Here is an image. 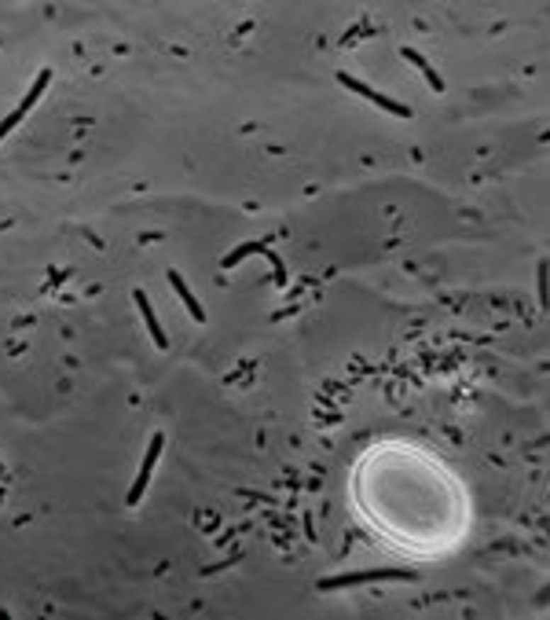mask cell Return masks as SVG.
Returning a JSON list of instances; mask_svg holds the SVG:
<instances>
[{
	"mask_svg": "<svg viewBox=\"0 0 550 620\" xmlns=\"http://www.w3.org/2000/svg\"><path fill=\"white\" fill-rule=\"evenodd\" d=\"M337 81H342L345 89H352V92H359V96H367L371 103H378V106H382V111H389V114H396V118H411V106L396 103V99H389V96H382V92H374L371 84L356 81V77H349V74H337Z\"/></svg>",
	"mask_w": 550,
	"mask_h": 620,
	"instance_id": "obj_2",
	"label": "cell"
},
{
	"mask_svg": "<svg viewBox=\"0 0 550 620\" xmlns=\"http://www.w3.org/2000/svg\"><path fill=\"white\" fill-rule=\"evenodd\" d=\"M133 301H136V309H140V316H143V323H147V331H151V338H155V345L158 349H165L169 341H165V331H162V323H158V316H155V309H151V301H147V294L143 290H136L133 294Z\"/></svg>",
	"mask_w": 550,
	"mask_h": 620,
	"instance_id": "obj_4",
	"label": "cell"
},
{
	"mask_svg": "<svg viewBox=\"0 0 550 620\" xmlns=\"http://www.w3.org/2000/svg\"><path fill=\"white\" fill-rule=\"evenodd\" d=\"M48 77H52V70H40V74H37V81H33V89H30L26 96H23V103H18V111H26V114H30V106H33V103L40 99V92H45V89H48Z\"/></svg>",
	"mask_w": 550,
	"mask_h": 620,
	"instance_id": "obj_7",
	"label": "cell"
},
{
	"mask_svg": "<svg viewBox=\"0 0 550 620\" xmlns=\"http://www.w3.org/2000/svg\"><path fill=\"white\" fill-rule=\"evenodd\" d=\"M169 283H173V290L180 294V301L187 305V312H191V319H195V323H202V319H206V309L195 301V294L191 290H187V283H184V275L173 268V272H169Z\"/></svg>",
	"mask_w": 550,
	"mask_h": 620,
	"instance_id": "obj_5",
	"label": "cell"
},
{
	"mask_svg": "<svg viewBox=\"0 0 550 620\" xmlns=\"http://www.w3.org/2000/svg\"><path fill=\"white\" fill-rule=\"evenodd\" d=\"M249 253H264V246H261V243H246V246H239V250H231L220 265H224V268H231V265H239L242 258H249Z\"/></svg>",
	"mask_w": 550,
	"mask_h": 620,
	"instance_id": "obj_8",
	"label": "cell"
},
{
	"mask_svg": "<svg viewBox=\"0 0 550 620\" xmlns=\"http://www.w3.org/2000/svg\"><path fill=\"white\" fill-rule=\"evenodd\" d=\"M415 572L408 569H371V572H349V576H334L323 580L320 591H337V587H356V584H374V580H411Z\"/></svg>",
	"mask_w": 550,
	"mask_h": 620,
	"instance_id": "obj_1",
	"label": "cell"
},
{
	"mask_svg": "<svg viewBox=\"0 0 550 620\" xmlns=\"http://www.w3.org/2000/svg\"><path fill=\"white\" fill-rule=\"evenodd\" d=\"M23 118H26V111H18V106H15V111H11V114H8L4 121H0V140H4V136H8V133L15 129V125L23 121Z\"/></svg>",
	"mask_w": 550,
	"mask_h": 620,
	"instance_id": "obj_9",
	"label": "cell"
},
{
	"mask_svg": "<svg viewBox=\"0 0 550 620\" xmlns=\"http://www.w3.org/2000/svg\"><path fill=\"white\" fill-rule=\"evenodd\" d=\"M162 448H165V437H162V433H155V437H151V448H147V459H143L140 474H136V485H133V492H129V503H133V506L143 499L147 481H151V474H155V463H158V455H162Z\"/></svg>",
	"mask_w": 550,
	"mask_h": 620,
	"instance_id": "obj_3",
	"label": "cell"
},
{
	"mask_svg": "<svg viewBox=\"0 0 550 620\" xmlns=\"http://www.w3.org/2000/svg\"><path fill=\"white\" fill-rule=\"evenodd\" d=\"M404 59H411V62H415V67H418L422 74H426V81H430V89H433V92H444V81L437 77V70H433V67H430V62H426V59H422L418 52H411V48H404Z\"/></svg>",
	"mask_w": 550,
	"mask_h": 620,
	"instance_id": "obj_6",
	"label": "cell"
}]
</instances>
